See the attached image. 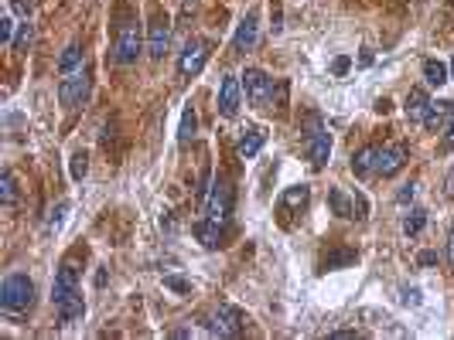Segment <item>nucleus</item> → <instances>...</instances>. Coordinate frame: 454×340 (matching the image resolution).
Instances as JSON below:
<instances>
[{
	"label": "nucleus",
	"mask_w": 454,
	"mask_h": 340,
	"mask_svg": "<svg viewBox=\"0 0 454 340\" xmlns=\"http://www.w3.org/2000/svg\"><path fill=\"white\" fill-rule=\"evenodd\" d=\"M308 198H311L308 184H294V188L284 190V208H304V205H308Z\"/></svg>",
	"instance_id": "4be33fe9"
},
{
	"label": "nucleus",
	"mask_w": 454,
	"mask_h": 340,
	"mask_svg": "<svg viewBox=\"0 0 454 340\" xmlns=\"http://www.w3.org/2000/svg\"><path fill=\"white\" fill-rule=\"evenodd\" d=\"M195 109H192V106H188V109H185V116H181V130H178V143H188V140H192V136H195Z\"/></svg>",
	"instance_id": "bb28decb"
},
{
	"label": "nucleus",
	"mask_w": 454,
	"mask_h": 340,
	"mask_svg": "<svg viewBox=\"0 0 454 340\" xmlns=\"http://www.w3.org/2000/svg\"><path fill=\"white\" fill-rule=\"evenodd\" d=\"M0 201H4L7 208L18 201V181H14V174H11V170H4V174H0Z\"/></svg>",
	"instance_id": "5701e85b"
},
{
	"label": "nucleus",
	"mask_w": 454,
	"mask_h": 340,
	"mask_svg": "<svg viewBox=\"0 0 454 340\" xmlns=\"http://www.w3.org/2000/svg\"><path fill=\"white\" fill-rule=\"evenodd\" d=\"M76 289H79V272L65 262L59 272H55V283H52V303L62 300V296H69V293H76Z\"/></svg>",
	"instance_id": "2eb2a0df"
},
{
	"label": "nucleus",
	"mask_w": 454,
	"mask_h": 340,
	"mask_svg": "<svg viewBox=\"0 0 454 340\" xmlns=\"http://www.w3.org/2000/svg\"><path fill=\"white\" fill-rule=\"evenodd\" d=\"M407 167V147L403 143H386L376 150V174L379 177H396Z\"/></svg>",
	"instance_id": "1a4fd4ad"
},
{
	"label": "nucleus",
	"mask_w": 454,
	"mask_h": 340,
	"mask_svg": "<svg viewBox=\"0 0 454 340\" xmlns=\"http://www.w3.org/2000/svg\"><path fill=\"white\" fill-rule=\"evenodd\" d=\"M451 113H454V102H448V99L431 102V109H427V116H424V126H427V130H437Z\"/></svg>",
	"instance_id": "aec40b11"
},
{
	"label": "nucleus",
	"mask_w": 454,
	"mask_h": 340,
	"mask_svg": "<svg viewBox=\"0 0 454 340\" xmlns=\"http://www.w3.org/2000/svg\"><path fill=\"white\" fill-rule=\"evenodd\" d=\"M229 218H233V184L226 174H219L212 181L209 190V201H205V218L195 225V238L205 248H219L226 245V231H229Z\"/></svg>",
	"instance_id": "f257e3e1"
},
{
	"label": "nucleus",
	"mask_w": 454,
	"mask_h": 340,
	"mask_svg": "<svg viewBox=\"0 0 454 340\" xmlns=\"http://www.w3.org/2000/svg\"><path fill=\"white\" fill-rule=\"evenodd\" d=\"M304 153H308V160H311V167H325L328 164V157H332V136L325 130V123H321V116H308V123H304Z\"/></svg>",
	"instance_id": "7ed1b4c3"
},
{
	"label": "nucleus",
	"mask_w": 454,
	"mask_h": 340,
	"mask_svg": "<svg viewBox=\"0 0 454 340\" xmlns=\"http://www.w3.org/2000/svg\"><path fill=\"white\" fill-rule=\"evenodd\" d=\"M69 174H72V181H82L86 174H89V153H72V160H69Z\"/></svg>",
	"instance_id": "393cba45"
},
{
	"label": "nucleus",
	"mask_w": 454,
	"mask_h": 340,
	"mask_svg": "<svg viewBox=\"0 0 454 340\" xmlns=\"http://www.w3.org/2000/svg\"><path fill=\"white\" fill-rule=\"evenodd\" d=\"M427 109H431V99H427V92H424V89H410V92H407V102H403V113H407V119H410V123H424Z\"/></svg>",
	"instance_id": "dca6fc26"
},
{
	"label": "nucleus",
	"mask_w": 454,
	"mask_h": 340,
	"mask_svg": "<svg viewBox=\"0 0 454 340\" xmlns=\"http://www.w3.org/2000/svg\"><path fill=\"white\" fill-rule=\"evenodd\" d=\"M403 303L407 306H420V289H403Z\"/></svg>",
	"instance_id": "473e14b6"
},
{
	"label": "nucleus",
	"mask_w": 454,
	"mask_h": 340,
	"mask_svg": "<svg viewBox=\"0 0 454 340\" xmlns=\"http://www.w3.org/2000/svg\"><path fill=\"white\" fill-rule=\"evenodd\" d=\"M243 92H246V102L253 109H267L270 99H274V78L267 75L263 68H246L243 75Z\"/></svg>",
	"instance_id": "0eeeda50"
},
{
	"label": "nucleus",
	"mask_w": 454,
	"mask_h": 340,
	"mask_svg": "<svg viewBox=\"0 0 454 340\" xmlns=\"http://www.w3.org/2000/svg\"><path fill=\"white\" fill-rule=\"evenodd\" d=\"M424 78H427V85H444L448 82V65H441L437 58H427L424 61Z\"/></svg>",
	"instance_id": "412c9836"
},
{
	"label": "nucleus",
	"mask_w": 454,
	"mask_h": 340,
	"mask_svg": "<svg viewBox=\"0 0 454 340\" xmlns=\"http://www.w3.org/2000/svg\"><path fill=\"white\" fill-rule=\"evenodd\" d=\"M328 205H332V211H335L338 218H356V201H349V194L342 188L328 190Z\"/></svg>",
	"instance_id": "6ab92c4d"
},
{
	"label": "nucleus",
	"mask_w": 454,
	"mask_h": 340,
	"mask_svg": "<svg viewBox=\"0 0 454 340\" xmlns=\"http://www.w3.org/2000/svg\"><path fill=\"white\" fill-rule=\"evenodd\" d=\"M55 310H59V320L65 323V327L79 323L82 317H86V303H82V293L76 289V293H69V296L55 300Z\"/></svg>",
	"instance_id": "f8f14e48"
},
{
	"label": "nucleus",
	"mask_w": 454,
	"mask_h": 340,
	"mask_svg": "<svg viewBox=\"0 0 454 340\" xmlns=\"http://www.w3.org/2000/svg\"><path fill=\"white\" fill-rule=\"evenodd\" d=\"M424 225H427V211L424 208H410V214L403 218V231H407V235H420Z\"/></svg>",
	"instance_id": "b1692460"
},
{
	"label": "nucleus",
	"mask_w": 454,
	"mask_h": 340,
	"mask_svg": "<svg viewBox=\"0 0 454 340\" xmlns=\"http://www.w3.org/2000/svg\"><path fill=\"white\" fill-rule=\"evenodd\" d=\"M35 303V283L24 276V272H11L4 283H0V310L4 313H24L28 306Z\"/></svg>",
	"instance_id": "f03ea898"
},
{
	"label": "nucleus",
	"mask_w": 454,
	"mask_h": 340,
	"mask_svg": "<svg viewBox=\"0 0 454 340\" xmlns=\"http://www.w3.org/2000/svg\"><path fill=\"white\" fill-rule=\"evenodd\" d=\"M239 102H243V78L226 75L222 85H219V113L226 119H233L239 113Z\"/></svg>",
	"instance_id": "9d476101"
},
{
	"label": "nucleus",
	"mask_w": 454,
	"mask_h": 340,
	"mask_svg": "<svg viewBox=\"0 0 454 340\" xmlns=\"http://www.w3.org/2000/svg\"><path fill=\"white\" fill-rule=\"evenodd\" d=\"M171 48V20L158 14L151 20V31H147V55L151 58H164V51Z\"/></svg>",
	"instance_id": "9b49d317"
},
{
	"label": "nucleus",
	"mask_w": 454,
	"mask_h": 340,
	"mask_svg": "<svg viewBox=\"0 0 454 340\" xmlns=\"http://www.w3.org/2000/svg\"><path fill=\"white\" fill-rule=\"evenodd\" d=\"M356 218H366V198L356 194Z\"/></svg>",
	"instance_id": "4c0bfd02"
},
{
	"label": "nucleus",
	"mask_w": 454,
	"mask_h": 340,
	"mask_svg": "<svg viewBox=\"0 0 454 340\" xmlns=\"http://www.w3.org/2000/svg\"><path fill=\"white\" fill-rule=\"evenodd\" d=\"M35 41V24H21V31L14 35V51H28Z\"/></svg>",
	"instance_id": "cd10ccee"
},
{
	"label": "nucleus",
	"mask_w": 454,
	"mask_h": 340,
	"mask_svg": "<svg viewBox=\"0 0 454 340\" xmlns=\"http://www.w3.org/2000/svg\"><path fill=\"white\" fill-rule=\"evenodd\" d=\"M257 41H260V20H257V14H246V18L239 20L233 44H236V51H253Z\"/></svg>",
	"instance_id": "ddd939ff"
},
{
	"label": "nucleus",
	"mask_w": 454,
	"mask_h": 340,
	"mask_svg": "<svg viewBox=\"0 0 454 340\" xmlns=\"http://www.w3.org/2000/svg\"><path fill=\"white\" fill-rule=\"evenodd\" d=\"M209 55H212V41L209 38H188L185 41V48H181V55H178V75L195 78L198 72L205 68Z\"/></svg>",
	"instance_id": "423d86ee"
},
{
	"label": "nucleus",
	"mask_w": 454,
	"mask_h": 340,
	"mask_svg": "<svg viewBox=\"0 0 454 340\" xmlns=\"http://www.w3.org/2000/svg\"><path fill=\"white\" fill-rule=\"evenodd\" d=\"M349 65H352L349 58H345V55H338L335 61H332V72H335V75H345V72H349Z\"/></svg>",
	"instance_id": "2f4dec72"
},
{
	"label": "nucleus",
	"mask_w": 454,
	"mask_h": 340,
	"mask_svg": "<svg viewBox=\"0 0 454 340\" xmlns=\"http://www.w3.org/2000/svg\"><path fill=\"white\" fill-rule=\"evenodd\" d=\"M65 214H69V201H62L59 208L48 214V221H45V235H59L62 221H65Z\"/></svg>",
	"instance_id": "a878e982"
},
{
	"label": "nucleus",
	"mask_w": 454,
	"mask_h": 340,
	"mask_svg": "<svg viewBox=\"0 0 454 340\" xmlns=\"http://www.w3.org/2000/svg\"><path fill=\"white\" fill-rule=\"evenodd\" d=\"M448 259H451V265H454V231H451V238H448Z\"/></svg>",
	"instance_id": "58836bf2"
},
{
	"label": "nucleus",
	"mask_w": 454,
	"mask_h": 340,
	"mask_svg": "<svg viewBox=\"0 0 454 340\" xmlns=\"http://www.w3.org/2000/svg\"><path fill=\"white\" fill-rule=\"evenodd\" d=\"M79 68H86V51H82L79 44H69L59 58V72L69 75V72H79Z\"/></svg>",
	"instance_id": "a211bd4d"
},
{
	"label": "nucleus",
	"mask_w": 454,
	"mask_h": 340,
	"mask_svg": "<svg viewBox=\"0 0 454 340\" xmlns=\"http://www.w3.org/2000/svg\"><path fill=\"white\" fill-rule=\"evenodd\" d=\"M86 95H89V68H79V72H69V75H62L59 82V99L65 109H76L86 102Z\"/></svg>",
	"instance_id": "6e6552de"
},
{
	"label": "nucleus",
	"mask_w": 454,
	"mask_h": 340,
	"mask_svg": "<svg viewBox=\"0 0 454 340\" xmlns=\"http://www.w3.org/2000/svg\"><path fill=\"white\" fill-rule=\"evenodd\" d=\"M414 194H417V188H414V184H407V188L396 194V201H400V205H407V201H414Z\"/></svg>",
	"instance_id": "72a5a7b5"
},
{
	"label": "nucleus",
	"mask_w": 454,
	"mask_h": 340,
	"mask_svg": "<svg viewBox=\"0 0 454 340\" xmlns=\"http://www.w3.org/2000/svg\"><path fill=\"white\" fill-rule=\"evenodd\" d=\"M202 323H205V330H209V334H216V337H239V334H243V327H246V317L239 313L236 306L219 303L212 313H205V317H202Z\"/></svg>",
	"instance_id": "39448f33"
},
{
	"label": "nucleus",
	"mask_w": 454,
	"mask_h": 340,
	"mask_svg": "<svg viewBox=\"0 0 454 340\" xmlns=\"http://www.w3.org/2000/svg\"><path fill=\"white\" fill-rule=\"evenodd\" d=\"M164 286H168V289H175V293H192V283H188V279H181V276H164Z\"/></svg>",
	"instance_id": "c85d7f7f"
},
{
	"label": "nucleus",
	"mask_w": 454,
	"mask_h": 340,
	"mask_svg": "<svg viewBox=\"0 0 454 340\" xmlns=\"http://www.w3.org/2000/svg\"><path fill=\"white\" fill-rule=\"evenodd\" d=\"M0 41L4 44H14V20L11 18H0Z\"/></svg>",
	"instance_id": "c756f323"
},
{
	"label": "nucleus",
	"mask_w": 454,
	"mask_h": 340,
	"mask_svg": "<svg viewBox=\"0 0 454 340\" xmlns=\"http://www.w3.org/2000/svg\"><path fill=\"white\" fill-rule=\"evenodd\" d=\"M444 150H454V116L448 123V130H444Z\"/></svg>",
	"instance_id": "f704fd0d"
},
{
	"label": "nucleus",
	"mask_w": 454,
	"mask_h": 340,
	"mask_svg": "<svg viewBox=\"0 0 454 340\" xmlns=\"http://www.w3.org/2000/svg\"><path fill=\"white\" fill-rule=\"evenodd\" d=\"M451 75H454V61H451Z\"/></svg>",
	"instance_id": "ea45409f"
},
{
	"label": "nucleus",
	"mask_w": 454,
	"mask_h": 340,
	"mask_svg": "<svg viewBox=\"0 0 454 340\" xmlns=\"http://www.w3.org/2000/svg\"><path fill=\"white\" fill-rule=\"evenodd\" d=\"M144 48V35H140V24L134 18L120 20L117 24V38H113V61L117 65H134L140 58Z\"/></svg>",
	"instance_id": "20e7f679"
},
{
	"label": "nucleus",
	"mask_w": 454,
	"mask_h": 340,
	"mask_svg": "<svg viewBox=\"0 0 454 340\" xmlns=\"http://www.w3.org/2000/svg\"><path fill=\"white\" fill-rule=\"evenodd\" d=\"M263 143H267V133H263V126H250V130H243V136H239L236 153L243 157V160H253V157L263 150Z\"/></svg>",
	"instance_id": "4468645a"
},
{
	"label": "nucleus",
	"mask_w": 454,
	"mask_h": 340,
	"mask_svg": "<svg viewBox=\"0 0 454 340\" xmlns=\"http://www.w3.org/2000/svg\"><path fill=\"white\" fill-rule=\"evenodd\" d=\"M376 150H379V147H362V150L352 157V174H356L359 181H369L376 174Z\"/></svg>",
	"instance_id": "f3484780"
},
{
	"label": "nucleus",
	"mask_w": 454,
	"mask_h": 340,
	"mask_svg": "<svg viewBox=\"0 0 454 340\" xmlns=\"http://www.w3.org/2000/svg\"><path fill=\"white\" fill-rule=\"evenodd\" d=\"M11 7H14V14H21V18H28V14L35 11V0H11Z\"/></svg>",
	"instance_id": "7c9ffc66"
},
{
	"label": "nucleus",
	"mask_w": 454,
	"mask_h": 340,
	"mask_svg": "<svg viewBox=\"0 0 454 340\" xmlns=\"http://www.w3.org/2000/svg\"><path fill=\"white\" fill-rule=\"evenodd\" d=\"M420 265H434L437 262V252H420V259H417Z\"/></svg>",
	"instance_id": "c9c22d12"
},
{
	"label": "nucleus",
	"mask_w": 454,
	"mask_h": 340,
	"mask_svg": "<svg viewBox=\"0 0 454 340\" xmlns=\"http://www.w3.org/2000/svg\"><path fill=\"white\" fill-rule=\"evenodd\" d=\"M444 194H448V198H454V167H451V174L444 177Z\"/></svg>",
	"instance_id": "e433bc0d"
}]
</instances>
